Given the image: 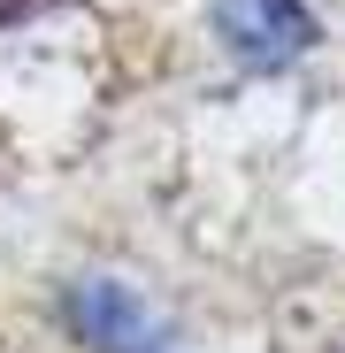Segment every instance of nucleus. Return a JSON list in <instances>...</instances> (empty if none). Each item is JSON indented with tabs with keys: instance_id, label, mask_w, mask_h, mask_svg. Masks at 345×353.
Segmentation results:
<instances>
[{
	"instance_id": "1",
	"label": "nucleus",
	"mask_w": 345,
	"mask_h": 353,
	"mask_svg": "<svg viewBox=\"0 0 345 353\" xmlns=\"http://www.w3.org/2000/svg\"><path fill=\"white\" fill-rule=\"evenodd\" d=\"M215 31L246 70H284L315 46V16L300 0H215Z\"/></svg>"
},
{
	"instance_id": "2",
	"label": "nucleus",
	"mask_w": 345,
	"mask_h": 353,
	"mask_svg": "<svg viewBox=\"0 0 345 353\" xmlns=\"http://www.w3.org/2000/svg\"><path fill=\"white\" fill-rule=\"evenodd\" d=\"M70 323H77V338L92 345V353H161V330H154V315L131 300L123 284H77L70 292Z\"/></svg>"
}]
</instances>
